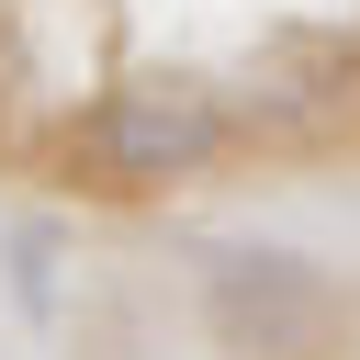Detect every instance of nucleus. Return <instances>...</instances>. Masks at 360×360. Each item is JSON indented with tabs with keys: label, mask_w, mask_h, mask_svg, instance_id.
<instances>
[{
	"label": "nucleus",
	"mask_w": 360,
	"mask_h": 360,
	"mask_svg": "<svg viewBox=\"0 0 360 360\" xmlns=\"http://www.w3.org/2000/svg\"><path fill=\"white\" fill-rule=\"evenodd\" d=\"M214 146H225V101H214V79L146 68V79H124V90L90 101V158H101L112 191H169V180L214 169Z\"/></svg>",
	"instance_id": "2"
},
{
	"label": "nucleus",
	"mask_w": 360,
	"mask_h": 360,
	"mask_svg": "<svg viewBox=\"0 0 360 360\" xmlns=\"http://www.w3.org/2000/svg\"><path fill=\"white\" fill-rule=\"evenodd\" d=\"M349 281L304 248H270V236H236L202 259V338L225 360H338L349 349Z\"/></svg>",
	"instance_id": "1"
}]
</instances>
